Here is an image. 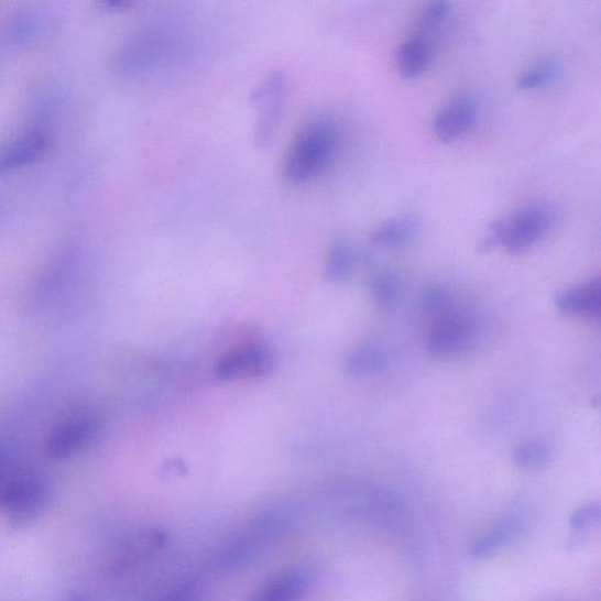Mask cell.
<instances>
[{"mask_svg":"<svg viewBox=\"0 0 601 601\" xmlns=\"http://www.w3.org/2000/svg\"><path fill=\"white\" fill-rule=\"evenodd\" d=\"M420 220L415 214H404L389 219L380 225L373 233L371 241L386 249H397L411 243L419 233Z\"/></svg>","mask_w":601,"mask_h":601,"instance_id":"cell-12","label":"cell"},{"mask_svg":"<svg viewBox=\"0 0 601 601\" xmlns=\"http://www.w3.org/2000/svg\"><path fill=\"white\" fill-rule=\"evenodd\" d=\"M554 456V450L542 441H528L512 452V461L522 470L537 471L550 466Z\"/></svg>","mask_w":601,"mask_h":601,"instance_id":"cell-17","label":"cell"},{"mask_svg":"<svg viewBox=\"0 0 601 601\" xmlns=\"http://www.w3.org/2000/svg\"><path fill=\"white\" fill-rule=\"evenodd\" d=\"M167 33L155 28L133 35L118 52L114 68L123 77L145 74L164 58L168 52Z\"/></svg>","mask_w":601,"mask_h":601,"instance_id":"cell-5","label":"cell"},{"mask_svg":"<svg viewBox=\"0 0 601 601\" xmlns=\"http://www.w3.org/2000/svg\"><path fill=\"white\" fill-rule=\"evenodd\" d=\"M600 522V505L590 503L579 507L571 517L570 524L578 532H587Z\"/></svg>","mask_w":601,"mask_h":601,"instance_id":"cell-24","label":"cell"},{"mask_svg":"<svg viewBox=\"0 0 601 601\" xmlns=\"http://www.w3.org/2000/svg\"><path fill=\"white\" fill-rule=\"evenodd\" d=\"M40 30V15L31 10H25L18 12L10 21L8 37L17 45H25L37 37Z\"/></svg>","mask_w":601,"mask_h":601,"instance_id":"cell-20","label":"cell"},{"mask_svg":"<svg viewBox=\"0 0 601 601\" xmlns=\"http://www.w3.org/2000/svg\"><path fill=\"white\" fill-rule=\"evenodd\" d=\"M68 601H90V600H88L87 597H85L84 594L75 593L73 597L68 599Z\"/></svg>","mask_w":601,"mask_h":601,"instance_id":"cell-28","label":"cell"},{"mask_svg":"<svg viewBox=\"0 0 601 601\" xmlns=\"http://www.w3.org/2000/svg\"><path fill=\"white\" fill-rule=\"evenodd\" d=\"M433 59L430 44L423 37L405 41L397 51V68L401 77L413 80L426 73Z\"/></svg>","mask_w":601,"mask_h":601,"instance_id":"cell-13","label":"cell"},{"mask_svg":"<svg viewBox=\"0 0 601 601\" xmlns=\"http://www.w3.org/2000/svg\"><path fill=\"white\" fill-rule=\"evenodd\" d=\"M373 295L376 305L383 310L393 309L401 298L402 282L392 271H381L373 278Z\"/></svg>","mask_w":601,"mask_h":601,"instance_id":"cell-18","label":"cell"},{"mask_svg":"<svg viewBox=\"0 0 601 601\" xmlns=\"http://www.w3.org/2000/svg\"><path fill=\"white\" fill-rule=\"evenodd\" d=\"M51 498L46 477L37 471H26L12 477L0 490V504L8 525L20 532L35 523Z\"/></svg>","mask_w":601,"mask_h":601,"instance_id":"cell-2","label":"cell"},{"mask_svg":"<svg viewBox=\"0 0 601 601\" xmlns=\"http://www.w3.org/2000/svg\"><path fill=\"white\" fill-rule=\"evenodd\" d=\"M132 6L127 0H108V2H101L99 9L103 12H117L129 9Z\"/></svg>","mask_w":601,"mask_h":601,"instance_id":"cell-26","label":"cell"},{"mask_svg":"<svg viewBox=\"0 0 601 601\" xmlns=\"http://www.w3.org/2000/svg\"><path fill=\"white\" fill-rule=\"evenodd\" d=\"M470 340V325L457 314L441 316L428 336V349L436 357L463 350Z\"/></svg>","mask_w":601,"mask_h":601,"instance_id":"cell-9","label":"cell"},{"mask_svg":"<svg viewBox=\"0 0 601 601\" xmlns=\"http://www.w3.org/2000/svg\"><path fill=\"white\" fill-rule=\"evenodd\" d=\"M271 357L261 343L250 342L229 350L217 365L222 380H245L260 376L270 369Z\"/></svg>","mask_w":601,"mask_h":601,"instance_id":"cell-8","label":"cell"},{"mask_svg":"<svg viewBox=\"0 0 601 601\" xmlns=\"http://www.w3.org/2000/svg\"><path fill=\"white\" fill-rule=\"evenodd\" d=\"M557 309L565 315L598 317L601 312V281L599 277L587 284L560 292L555 299Z\"/></svg>","mask_w":601,"mask_h":601,"instance_id":"cell-11","label":"cell"},{"mask_svg":"<svg viewBox=\"0 0 601 601\" xmlns=\"http://www.w3.org/2000/svg\"><path fill=\"white\" fill-rule=\"evenodd\" d=\"M559 74V65L555 61L544 59L526 70L517 80L516 86L521 91L535 90V88L553 83Z\"/></svg>","mask_w":601,"mask_h":601,"instance_id":"cell-21","label":"cell"},{"mask_svg":"<svg viewBox=\"0 0 601 601\" xmlns=\"http://www.w3.org/2000/svg\"><path fill=\"white\" fill-rule=\"evenodd\" d=\"M52 146V134L42 123H31L0 143V178L42 161Z\"/></svg>","mask_w":601,"mask_h":601,"instance_id":"cell-6","label":"cell"},{"mask_svg":"<svg viewBox=\"0 0 601 601\" xmlns=\"http://www.w3.org/2000/svg\"><path fill=\"white\" fill-rule=\"evenodd\" d=\"M357 255L347 241H336L327 260V274L334 281L347 278L356 266Z\"/></svg>","mask_w":601,"mask_h":601,"instance_id":"cell-19","label":"cell"},{"mask_svg":"<svg viewBox=\"0 0 601 601\" xmlns=\"http://www.w3.org/2000/svg\"><path fill=\"white\" fill-rule=\"evenodd\" d=\"M99 420L92 414H78L58 424L46 440V452L53 459L75 456L91 444L99 431Z\"/></svg>","mask_w":601,"mask_h":601,"instance_id":"cell-7","label":"cell"},{"mask_svg":"<svg viewBox=\"0 0 601 601\" xmlns=\"http://www.w3.org/2000/svg\"><path fill=\"white\" fill-rule=\"evenodd\" d=\"M449 6L446 2H431L423 8L418 17V28L423 33L435 31L446 21Z\"/></svg>","mask_w":601,"mask_h":601,"instance_id":"cell-22","label":"cell"},{"mask_svg":"<svg viewBox=\"0 0 601 601\" xmlns=\"http://www.w3.org/2000/svg\"><path fill=\"white\" fill-rule=\"evenodd\" d=\"M288 97L284 75L274 74L264 80L251 96L258 113L255 141L260 147L269 146L280 130Z\"/></svg>","mask_w":601,"mask_h":601,"instance_id":"cell-4","label":"cell"},{"mask_svg":"<svg viewBox=\"0 0 601 601\" xmlns=\"http://www.w3.org/2000/svg\"><path fill=\"white\" fill-rule=\"evenodd\" d=\"M516 528L517 523L514 520L509 518L500 522L489 534L473 543L469 550V557L471 559H484L498 553L501 547L515 537Z\"/></svg>","mask_w":601,"mask_h":601,"instance_id":"cell-16","label":"cell"},{"mask_svg":"<svg viewBox=\"0 0 601 601\" xmlns=\"http://www.w3.org/2000/svg\"><path fill=\"white\" fill-rule=\"evenodd\" d=\"M506 233V220L498 219L490 222L485 229L483 238L477 245V251L481 254L496 250L499 245L504 244Z\"/></svg>","mask_w":601,"mask_h":601,"instance_id":"cell-23","label":"cell"},{"mask_svg":"<svg viewBox=\"0 0 601 601\" xmlns=\"http://www.w3.org/2000/svg\"><path fill=\"white\" fill-rule=\"evenodd\" d=\"M3 214H4V205L2 201H0V218H2Z\"/></svg>","mask_w":601,"mask_h":601,"instance_id":"cell-29","label":"cell"},{"mask_svg":"<svg viewBox=\"0 0 601 601\" xmlns=\"http://www.w3.org/2000/svg\"><path fill=\"white\" fill-rule=\"evenodd\" d=\"M477 117L479 113L472 102L456 100L438 112L434 120V133L444 143H452L476 125Z\"/></svg>","mask_w":601,"mask_h":601,"instance_id":"cell-10","label":"cell"},{"mask_svg":"<svg viewBox=\"0 0 601 601\" xmlns=\"http://www.w3.org/2000/svg\"><path fill=\"white\" fill-rule=\"evenodd\" d=\"M451 305L449 293L445 288L431 287L424 295V306L435 314H446Z\"/></svg>","mask_w":601,"mask_h":601,"instance_id":"cell-25","label":"cell"},{"mask_svg":"<svg viewBox=\"0 0 601 601\" xmlns=\"http://www.w3.org/2000/svg\"><path fill=\"white\" fill-rule=\"evenodd\" d=\"M389 363H391V357L385 350L364 348L351 353L346 362V368L352 376H371L382 373Z\"/></svg>","mask_w":601,"mask_h":601,"instance_id":"cell-15","label":"cell"},{"mask_svg":"<svg viewBox=\"0 0 601 601\" xmlns=\"http://www.w3.org/2000/svg\"><path fill=\"white\" fill-rule=\"evenodd\" d=\"M7 459L3 454H0V490L3 489L4 484L7 483Z\"/></svg>","mask_w":601,"mask_h":601,"instance_id":"cell-27","label":"cell"},{"mask_svg":"<svg viewBox=\"0 0 601 601\" xmlns=\"http://www.w3.org/2000/svg\"><path fill=\"white\" fill-rule=\"evenodd\" d=\"M309 584V577L303 571H293L274 579L254 601H297L304 595Z\"/></svg>","mask_w":601,"mask_h":601,"instance_id":"cell-14","label":"cell"},{"mask_svg":"<svg viewBox=\"0 0 601 601\" xmlns=\"http://www.w3.org/2000/svg\"><path fill=\"white\" fill-rule=\"evenodd\" d=\"M338 145L332 122L316 119L300 131L292 144L284 166L286 181L295 186L308 183L329 163Z\"/></svg>","mask_w":601,"mask_h":601,"instance_id":"cell-1","label":"cell"},{"mask_svg":"<svg viewBox=\"0 0 601 601\" xmlns=\"http://www.w3.org/2000/svg\"><path fill=\"white\" fill-rule=\"evenodd\" d=\"M506 220L504 247L511 255H522L549 236L557 220V210L549 201L529 203Z\"/></svg>","mask_w":601,"mask_h":601,"instance_id":"cell-3","label":"cell"}]
</instances>
